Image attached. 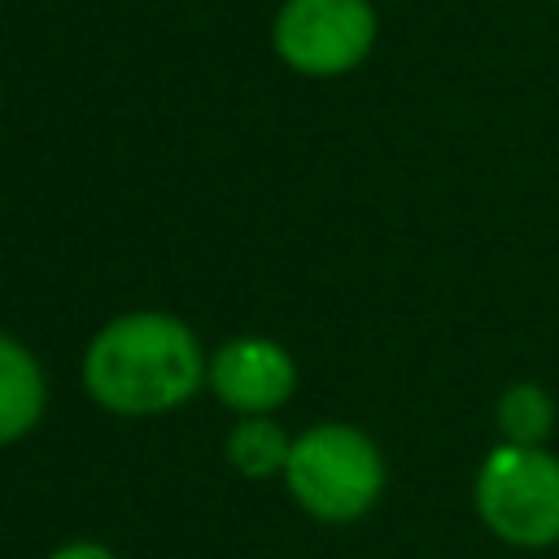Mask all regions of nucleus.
<instances>
[{"instance_id":"1","label":"nucleus","mask_w":559,"mask_h":559,"mask_svg":"<svg viewBox=\"0 0 559 559\" xmlns=\"http://www.w3.org/2000/svg\"><path fill=\"white\" fill-rule=\"evenodd\" d=\"M205 380L197 332L166 310L109 319L83 354V389L122 419H148L183 406Z\"/></svg>"},{"instance_id":"2","label":"nucleus","mask_w":559,"mask_h":559,"mask_svg":"<svg viewBox=\"0 0 559 559\" xmlns=\"http://www.w3.org/2000/svg\"><path fill=\"white\" fill-rule=\"evenodd\" d=\"M288 498L319 524H354L384 493L380 445L354 424H314L293 437L284 463Z\"/></svg>"},{"instance_id":"3","label":"nucleus","mask_w":559,"mask_h":559,"mask_svg":"<svg viewBox=\"0 0 559 559\" xmlns=\"http://www.w3.org/2000/svg\"><path fill=\"white\" fill-rule=\"evenodd\" d=\"M476 515L493 537L520 550L559 542V459L546 445L498 441L476 467Z\"/></svg>"},{"instance_id":"4","label":"nucleus","mask_w":559,"mask_h":559,"mask_svg":"<svg viewBox=\"0 0 559 559\" xmlns=\"http://www.w3.org/2000/svg\"><path fill=\"white\" fill-rule=\"evenodd\" d=\"M371 0H284L271 22L275 57L306 79H341L376 48Z\"/></svg>"},{"instance_id":"5","label":"nucleus","mask_w":559,"mask_h":559,"mask_svg":"<svg viewBox=\"0 0 559 559\" xmlns=\"http://www.w3.org/2000/svg\"><path fill=\"white\" fill-rule=\"evenodd\" d=\"M205 384L223 406L240 415H271L293 397L297 362L271 336H231L205 362Z\"/></svg>"},{"instance_id":"6","label":"nucleus","mask_w":559,"mask_h":559,"mask_svg":"<svg viewBox=\"0 0 559 559\" xmlns=\"http://www.w3.org/2000/svg\"><path fill=\"white\" fill-rule=\"evenodd\" d=\"M44 406H48V384L35 354L17 336L0 332V445L26 437L44 419Z\"/></svg>"},{"instance_id":"7","label":"nucleus","mask_w":559,"mask_h":559,"mask_svg":"<svg viewBox=\"0 0 559 559\" xmlns=\"http://www.w3.org/2000/svg\"><path fill=\"white\" fill-rule=\"evenodd\" d=\"M288 450H293V437L271 419V415H245L231 432H227V463L249 476V480H266V476H284V463H288Z\"/></svg>"},{"instance_id":"8","label":"nucleus","mask_w":559,"mask_h":559,"mask_svg":"<svg viewBox=\"0 0 559 559\" xmlns=\"http://www.w3.org/2000/svg\"><path fill=\"white\" fill-rule=\"evenodd\" d=\"M498 432L507 445H546L555 428V402L542 384L520 380L498 397Z\"/></svg>"},{"instance_id":"9","label":"nucleus","mask_w":559,"mask_h":559,"mask_svg":"<svg viewBox=\"0 0 559 559\" xmlns=\"http://www.w3.org/2000/svg\"><path fill=\"white\" fill-rule=\"evenodd\" d=\"M44 559H118L105 542H66V546H57L52 555H44Z\"/></svg>"}]
</instances>
